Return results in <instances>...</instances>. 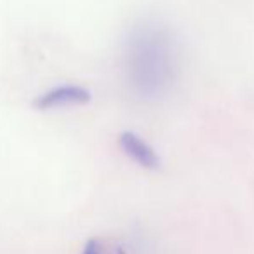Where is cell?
I'll return each instance as SVG.
<instances>
[{
    "label": "cell",
    "mask_w": 254,
    "mask_h": 254,
    "mask_svg": "<svg viewBox=\"0 0 254 254\" xmlns=\"http://www.w3.org/2000/svg\"><path fill=\"white\" fill-rule=\"evenodd\" d=\"M122 71L132 98L157 103L169 96L181 71V49L173 30L155 19L134 23L124 39Z\"/></svg>",
    "instance_id": "6da1fadb"
},
{
    "label": "cell",
    "mask_w": 254,
    "mask_h": 254,
    "mask_svg": "<svg viewBox=\"0 0 254 254\" xmlns=\"http://www.w3.org/2000/svg\"><path fill=\"white\" fill-rule=\"evenodd\" d=\"M91 91L82 85L75 84H64L53 87L49 91H46L44 94L37 96L33 106L39 112H47V110L54 108H64V106H77V105H85L91 101Z\"/></svg>",
    "instance_id": "7a4b0ae2"
},
{
    "label": "cell",
    "mask_w": 254,
    "mask_h": 254,
    "mask_svg": "<svg viewBox=\"0 0 254 254\" xmlns=\"http://www.w3.org/2000/svg\"><path fill=\"white\" fill-rule=\"evenodd\" d=\"M119 146L131 160H134L139 167L150 171H157L160 167V157L148 141L132 131H124L119 136Z\"/></svg>",
    "instance_id": "3957f363"
},
{
    "label": "cell",
    "mask_w": 254,
    "mask_h": 254,
    "mask_svg": "<svg viewBox=\"0 0 254 254\" xmlns=\"http://www.w3.org/2000/svg\"><path fill=\"white\" fill-rule=\"evenodd\" d=\"M82 254H126V251L120 246H110L105 240L91 239L85 242Z\"/></svg>",
    "instance_id": "277c9868"
}]
</instances>
